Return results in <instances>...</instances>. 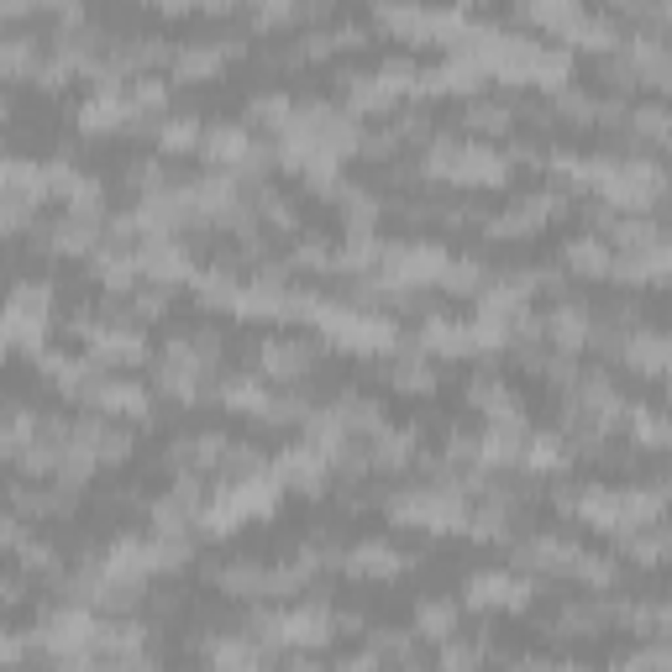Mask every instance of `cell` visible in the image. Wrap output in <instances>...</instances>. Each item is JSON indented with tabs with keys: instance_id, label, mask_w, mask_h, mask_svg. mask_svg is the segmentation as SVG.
<instances>
[{
	"instance_id": "cell-5",
	"label": "cell",
	"mask_w": 672,
	"mask_h": 672,
	"mask_svg": "<svg viewBox=\"0 0 672 672\" xmlns=\"http://www.w3.org/2000/svg\"><path fill=\"white\" fill-rule=\"evenodd\" d=\"M452 625H457V610H452V604H426V610H420V630H426V636H447Z\"/></svg>"
},
{
	"instance_id": "cell-6",
	"label": "cell",
	"mask_w": 672,
	"mask_h": 672,
	"mask_svg": "<svg viewBox=\"0 0 672 672\" xmlns=\"http://www.w3.org/2000/svg\"><path fill=\"white\" fill-rule=\"evenodd\" d=\"M168 90H173L168 79H158V74H142L132 95H137V106H164V100H168Z\"/></svg>"
},
{
	"instance_id": "cell-4",
	"label": "cell",
	"mask_w": 672,
	"mask_h": 672,
	"mask_svg": "<svg viewBox=\"0 0 672 672\" xmlns=\"http://www.w3.org/2000/svg\"><path fill=\"white\" fill-rule=\"evenodd\" d=\"M394 384H399V389H410V394H431V389H436V373H431L426 363H404Z\"/></svg>"
},
{
	"instance_id": "cell-7",
	"label": "cell",
	"mask_w": 672,
	"mask_h": 672,
	"mask_svg": "<svg viewBox=\"0 0 672 672\" xmlns=\"http://www.w3.org/2000/svg\"><path fill=\"white\" fill-rule=\"evenodd\" d=\"M27 599V578L21 572H11V578H0V610H16Z\"/></svg>"
},
{
	"instance_id": "cell-9",
	"label": "cell",
	"mask_w": 672,
	"mask_h": 672,
	"mask_svg": "<svg viewBox=\"0 0 672 672\" xmlns=\"http://www.w3.org/2000/svg\"><path fill=\"white\" fill-rule=\"evenodd\" d=\"M284 672H326V668H321L316 657H289V662H284Z\"/></svg>"
},
{
	"instance_id": "cell-1",
	"label": "cell",
	"mask_w": 672,
	"mask_h": 672,
	"mask_svg": "<svg viewBox=\"0 0 672 672\" xmlns=\"http://www.w3.org/2000/svg\"><path fill=\"white\" fill-rule=\"evenodd\" d=\"M610 252H604V242L599 236H588V242H572L567 247V268H578V274H610Z\"/></svg>"
},
{
	"instance_id": "cell-3",
	"label": "cell",
	"mask_w": 672,
	"mask_h": 672,
	"mask_svg": "<svg viewBox=\"0 0 672 672\" xmlns=\"http://www.w3.org/2000/svg\"><path fill=\"white\" fill-rule=\"evenodd\" d=\"M158 142H164V148H195V142H200V121H195V116H168L164 132H158Z\"/></svg>"
},
{
	"instance_id": "cell-2",
	"label": "cell",
	"mask_w": 672,
	"mask_h": 672,
	"mask_svg": "<svg viewBox=\"0 0 672 672\" xmlns=\"http://www.w3.org/2000/svg\"><path fill=\"white\" fill-rule=\"evenodd\" d=\"M509 106H489V100H478L473 111H468V126L473 132H489V137H500V132H509Z\"/></svg>"
},
{
	"instance_id": "cell-8",
	"label": "cell",
	"mask_w": 672,
	"mask_h": 672,
	"mask_svg": "<svg viewBox=\"0 0 672 672\" xmlns=\"http://www.w3.org/2000/svg\"><path fill=\"white\" fill-rule=\"evenodd\" d=\"M126 452H132V436H126V431H106V436H100V457H106V462H121Z\"/></svg>"
}]
</instances>
